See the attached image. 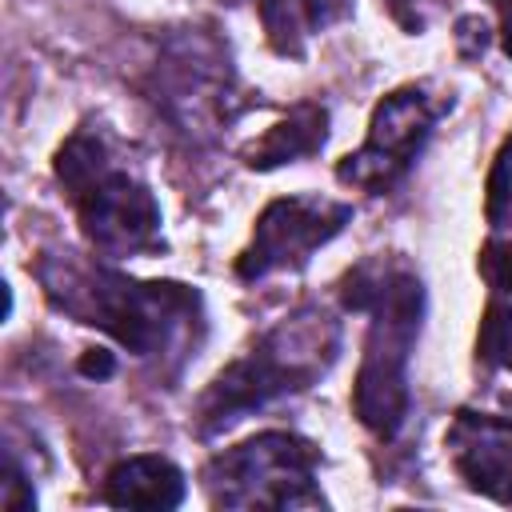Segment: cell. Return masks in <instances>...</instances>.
I'll use <instances>...</instances> for the list:
<instances>
[{"label": "cell", "instance_id": "obj_16", "mask_svg": "<svg viewBox=\"0 0 512 512\" xmlns=\"http://www.w3.org/2000/svg\"><path fill=\"white\" fill-rule=\"evenodd\" d=\"M80 368H84L88 376H108V372H112V356L96 348V352H88V356L80 360Z\"/></svg>", "mask_w": 512, "mask_h": 512}, {"label": "cell", "instance_id": "obj_6", "mask_svg": "<svg viewBox=\"0 0 512 512\" xmlns=\"http://www.w3.org/2000/svg\"><path fill=\"white\" fill-rule=\"evenodd\" d=\"M444 112L440 100H432L424 88H396L388 92L368 124V140L360 152L344 156L336 164V176L352 188H368V192H384L392 188L416 160V152L424 148V140L432 136L436 116Z\"/></svg>", "mask_w": 512, "mask_h": 512}, {"label": "cell", "instance_id": "obj_12", "mask_svg": "<svg viewBox=\"0 0 512 512\" xmlns=\"http://www.w3.org/2000/svg\"><path fill=\"white\" fill-rule=\"evenodd\" d=\"M480 356L512 372V300H488L480 320Z\"/></svg>", "mask_w": 512, "mask_h": 512}, {"label": "cell", "instance_id": "obj_5", "mask_svg": "<svg viewBox=\"0 0 512 512\" xmlns=\"http://www.w3.org/2000/svg\"><path fill=\"white\" fill-rule=\"evenodd\" d=\"M216 508H324L316 488V448L292 432H260L204 468Z\"/></svg>", "mask_w": 512, "mask_h": 512}, {"label": "cell", "instance_id": "obj_15", "mask_svg": "<svg viewBox=\"0 0 512 512\" xmlns=\"http://www.w3.org/2000/svg\"><path fill=\"white\" fill-rule=\"evenodd\" d=\"M0 500L8 512H32L36 508V492L24 484V472L16 468V460L4 464V496Z\"/></svg>", "mask_w": 512, "mask_h": 512}, {"label": "cell", "instance_id": "obj_3", "mask_svg": "<svg viewBox=\"0 0 512 512\" xmlns=\"http://www.w3.org/2000/svg\"><path fill=\"white\" fill-rule=\"evenodd\" d=\"M336 348H340V324L328 312L304 308L280 320L244 360L228 364L216 376V384L200 400V432L204 436L220 432L236 424L244 412L264 408L284 392L308 388L316 376L328 372Z\"/></svg>", "mask_w": 512, "mask_h": 512}, {"label": "cell", "instance_id": "obj_1", "mask_svg": "<svg viewBox=\"0 0 512 512\" xmlns=\"http://www.w3.org/2000/svg\"><path fill=\"white\" fill-rule=\"evenodd\" d=\"M40 280L60 312L108 332L136 356L188 348L200 332V296L184 284L128 280L76 256H44Z\"/></svg>", "mask_w": 512, "mask_h": 512}, {"label": "cell", "instance_id": "obj_13", "mask_svg": "<svg viewBox=\"0 0 512 512\" xmlns=\"http://www.w3.org/2000/svg\"><path fill=\"white\" fill-rule=\"evenodd\" d=\"M488 224L500 228V232H512V140L500 148L496 164H492V176H488Z\"/></svg>", "mask_w": 512, "mask_h": 512}, {"label": "cell", "instance_id": "obj_9", "mask_svg": "<svg viewBox=\"0 0 512 512\" xmlns=\"http://www.w3.org/2000/svg\"><path fill=\"white\" fill-rule=\"evenodd\" d=\"M104 500L116 508L168 512L184 500V472L164 456H128L108 472Z\"/></svg>", "mask_w": 512, "mask_h": 512}, {"label": "cell", "instance_id": "obj_14", "mask_svg": "<svg viewBox=\"0 0 512 512\" xmlns=\"http://www.w3.org/2000/svg\"><path fill=\"white\" fill-rule=\"evenodd\" d=\"M480 272L492 284V296L512 300V240H492L480 252Z\"/></svg>", "mask_w": 512, "mask_h": 512}, {"label": "cell", "instance_id": "obj_8", "mask_svg": "<svg viewBox=\"0 0 512 512\" xmlns=\"http://www.w3.org/2000/svg\"><path fill=\"white\" fill-rule=\"evenodd\" d=\"M448 456L472 492L512 504V424L480 412H456L448 428Z\"/></svg>", "mask_w": 512, "mask_h": 512}, {"label": "cell", "instance_id": "obj_7", "mask_svg": "<svg viewBox=\"0 0 512 512\" xmlns=\"http://www.w3.org/2000/svg\"><path fill=\"white\" fill-rule=\"evenodd\" d=\"M348 220H352V208L340 204V200H328V196H284V200H272L260 212L252 244L240 252L236 272L244 280H260L268 272L300 268Z\"/></svg>", "mask_w": 512, "mask_h": 512}, {"label": "cell", "instance_id": "obj_18", "mask_svg": "<svg viewBox=\"0 0 512 512\" xmlns=\"http://www.w3.org/2000/svg\"><path fill=\"white\" fill-rule=\"evenodd\" d=\"M388 8H392V16L400 20V24H408L412 28V0H384Z\"/></svg>", "mask_w": 512, "mask_h": 512}, {"label": "cell", "instance_id": "obj_11", "mask_svg": "<svg viewBox=\"0 0 512 512\" xmlns=\"http://www.w3.org/2000/svg\"><path fill=\"white\" fill-rule=\"evenodd\" d=\"M336 12L340 8L332 0H264L260 4L264 32L280 56H300L304 40L312 32H320Z\"/></svg>", "mask_w": 512, "mask_h": 512}, {"label": "cell", "instance_id": "obj_4", "mask_svg": "<svg viewBox=\"0 0 512 512\" xmlns=\"http://www.w3.org/2000/svg\"><path fill=\"white\" fill-rule=\"evenodd\" d=\"M56 176L76 204L84 236L104 256H136L160 244V208L152 192L112 168L100 136L76 132L56 152Z\"/></svg>", "mask_w": 512, "mask_h": 512}, {"label": "cell", "instance_id": "obj_17", "mask_svg": "<svg viewBox=\"0 0 512 512\" xmlns=\"http://www.w3.org/2000/svg\"><path fill=\"white\" fill-rule=\"evenodd\" d=\"M500 4V44L512 56V0H496Z\"/></svg>", "mask_w": 512, "mask_h": 512}, {"label": "cell", "instance_id": "obj_10", "mask_svg": "<svg viewBox=\"0 0 512 512\" xmlns=\"http://www.w3.org/2000/svg\"><path fill=\"white\" fill-rule=\"evenodd\" d=\"M328 136V112L320 104H300L292 108L276 128H268V136H260L248 152L244 164L248 168H276V164H292L300 156H312Z\"/></svg>", "mask_w": 512, "mask_h": 512}, {"label": "cell", "instance_id": "obj_2", "mask_svg": "<svg viewBox=\"0 0 512 512\" xmlns=\"http://www.w3.org/2000/svg\"><path fill=\"white\" fill-rule=\"evenodd\" d=\"M344 300L352 308H368V340H364V360L356 372V416L360 424L392 440L404 428L408 416V360L412 344L420 336V316H424V288L420 276L392 264H364L348 276Z\"/></svg>", "mask_w": 512, "mask_h": 512}]
</instances>
